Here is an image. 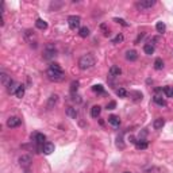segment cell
Returning <instances> with one entry per match:
<instances>
[{
    "mask_svg": "<svg viewBox=\"0 0 173 173\" xmlns=\"http://www.w3.org/2000/svg\"><path fill=\"white\" fill-rule=\"evenodd\" d=\"M95 65V58L91 54H84L82 57H80L79 60V68L82 71H87V69H91Z\"/></svg>",
    "mask_w": 173,
    "mask_h": 173,
    "instance_id": "cell-1",
    "label": "cell"
},
{
    "mask_svg": "<svg viewBox=\"0 0 173 173\" xmlns=\"http://www.w3.org/2000/svg\"><path fill=\"white\" fill-rule=\"evenodd\" d=\"M47 74V79L52 80V81H62V80L65 79V73L64 71H57V69H52V68H49L46 72Z\"/></svg>",
    "mask_w": 173,
    "mask_h": 173,
    "instance_id": "cell-2",
    "label": "cell"
},
{
    "mask_svg": "<svg viewBox=\"0 0 173 173\" xmlns=\"http://www.w3.org/2000/svg\"><path fill=\"white\" fill-rule=\"evenodd\" d=\"M80 23H81V18H80V16H77V15H72V16H69V18H68V24H69V27H71L72 30L79 29Z\"/></svg>",
    "mask_w": 173,
    "mask_h": 173,
    "instance_id": "cell-3",
    "label": "cell"
},
{
    "mask_svg": "<svg viewBox=\"0 0 173 173\" xmlns=\"http://www.w3.org/2000/svg\"><path fill=\"white\" fill-rule=\"evenodd\" d=\"M57 54V50H56V47H54V45H52V43H49L46 47H45V54H43V57L46 60H50V58H53L54 56Z\"/></svg>",
    "mask_w": 173,
    "mask_h": 173,
    "instance_id": "cell-4",
    "label": "cell"
},
{
    "mask_svg": "<svg viewBox=\"0 0 173 173\" xmlns=\"http://www.w3.org/2000/svg\"><path fill=\"white\" fill-rule=\"evenodd\" d=\"M19 165H21L22 168H24V169H27V168H30L31 166V162H32V160H31V157L30 155H27V154H23V155H21L19 157Z\"/></svg>",
    "mask_w": 173,
    "mask_h": 173,
    "instance_id": "cell-5",
    "label": "cell"
},
{
    "mask_svg": "<svg viewBox=\"0 0 173 173\" xmlns=\"http://www.w3.org/2000/svg\"><path fill=\"white\" fill-rule=\"evenodd\" d=\"M32 139H34V142H35L38 146H43L45 144H46V137H45V134H42V133H35L34 134V137H32Z\"/></svg>",
    "mask_w": 173,
    "mask_h": 173,
    "instance_id": "cell-6",
    "label": "cell"
},
{
    "mask_svg": "<svg viewBox=\"0 0 173 173\" xmlns=\"http://www.w3.org/2000/svg\"><path fill=\"white\" fill-rule=\"evenodd\" d=\"M7 126H8L10 129H15V127L21 126V119H19L18 116H10L8 119H7Z\"/></svg>",
    "mask_w": 173,
    "mask_h": 173,
    "instance_id": "cell-7",
    "label": "cell"
},
{
    "mask_svg": "<svg viewBox=\"0 0 173 173\" xmlns=\"http://www.w3.org/2000/svg\"><path fill=\"white\" fill-rule=\"evenodd\" d=\"M153 6H155V1H154V0H147V1H139V3H137L138 8H142V10L152 8Z\"/></svg>",
    "mask_w": 173,
    "mask_h": 173,
    "instance_id": "cell-8",
    "label": "cell"
},
{
    "mask_svg": "<svg viewBox=\"0 0 173 173\" xmlns=\"http://www.w3.org/2000/svg\"><path fill=\"white\" fill-rule=\"evenodd\" d=\"M57 103H58V95H52V96L49 97V100H47V108L52 110L54 108V106H57Z\"/></svg>",
    "mask_w": 173,
    "mask_h": 173,
    "instance_id": "cell-9",
    "label": "cell"
},
{
    "mask_svg": "<svg viewBox=\"0 0 173 173\" xmlns=\"http://www.w3.org/2000/svg\"><path fill=\"white\" fill-rule=\"evenodd\" d=\"M42 152H43L46 155L52 154V153L54 152V144H52V142H46V144L42 146Z\"/></svg>",
    "mask_w": 173,
    "mask_h": 173,
    "instance_id": "cell-10",
    "label": "cell"
},
{
    "mask_svg": "<svg viewBox=\"0 0 173 173\" xmlns=\"http://www.w3.org/2000/svg\"><path fill=\"white\" fill-rule=\"evenodd\" d=\"M122 74V69H120V66H118V65H114V66L110 68V76L112 77H118Z\"/></svg>",
    "mask_w": 173,
    "mask_h": 173,
    "instance_id": "cell-11",
    "label": "cell"
},
{
    "mask_svg": "<svg viewBox=\"0 0 173 173\" xmlns=\"http://www.w3.org/2000/svg\"><path fill=\"white\" fill-rule=\"evenodd\" d=\"M19 85L16 84V82L14 81V80H11V81L8 82V85H7V91H8V93L11 95H15V92H16V89H18Z\"/></svg>",
    "mask_w": 173,
    "mask_h": 173,
    "instance_id": "cell-12",
    "label": "cell"
},
{
    "mask_svg": "<svg viewBox=\"0 0 173 173\" xmlns=\"http://www.w3.org/2000/svg\"><path fill=\"white\" fill-rule=\"evenodd\" d=\"M164 126H165V119H162V118H157V119L153 122L154 130H161Z\"/></svg>",
    "mask_w": 173,
    "mask_h": 173,
    "instance_id": "cell-13",
    "label": "cell"
},
{
    "mask_svg": "<svg viewBox=\"0 0 173 173\" xmlns=\"http://www.w3.org/2000/svg\"><path fill=\"white\" fill-rule=\"evenodd\" d=\"M108 123L111 124V126H114V127H119L120 126L119 116H116V115H111V116H108Z\"/></svg>",
    "mask_w": 173,
    "mask_h": 173,
    "instance_id": "cell-14",
    "label": "cell"
},
{
    "mask_svg": "<svg viewBox=\"0 0 173 173\" xmlns=\"http://www.w3.org/2000/svg\"><path fill=\"white\" fill-rule=\"evenodd\" d=\"M138 58V54L135 50H127L126 52V60L127 61H135Z\"/></svg>",
    "mask_w": 173,
    "mask_h": 173,
    "instance_id": "cell-15",
    "label": "cell"
},
{
    "mask_svg": "<svg viewBox=\"0 0 173 173\" xmlns=\"http://www.w3.org/2000/svg\"><path fill=\"white\" fill-rule=\"evenodd\" d=\"M153 100H154V103L155 104H158L160 107H166V100H165L162 96H157V95H155V96L153 97Z\"/></svg>",
    "mask_w": 173,
    "mask_h": 173,
    "instance_id": "cell-16",
    "label": "cell"
},
{
    "mask_svg": "<svg viewBox=\"0 0 173 173\" xmlns=\"http://www.w3.org/2000/svg\"><path fill=\"white\" fill-rule=\"evenodd\" d=\"M35 27L38 30H46L47 29V23L43 21V19L39 18V19H37V22H35Z\"/></svg>",
    "mask_w": 173,
    "mask_h": 173,
    "instance_id": "cell-17",
    "label": "cell"
},
{
    "mask_svg": "<svg viewBox=\"0 0 173 173\" xmlns=\"http://www.w3.org/2000/svg\"><path fill=\"white\" fill-rule=\"evenodd\" d=\"M66 115H68V116H71L72 119H76L79 114H77L76 108H73V107H68V108H66Z\"/></svg>",
    "mask_w": 173,
    "mask_h": 173,
    "instance_id": "cell-18",
    "label": "cell"
},
{
    "mask_svg": "<svg viewBox=\"0 0 173 173\" xmlns=\"http://www.w3.org/2000/svg\"><path fill=\"white\" fill-rule=\"evenodd\" d=\"M100 112H102V107H100V106H93L91 108V116L92 118H97L100 115Z\"/></svg>",
    "mask_w": 173,
    "mask_h": 173,
    "instance_id": "cell-19",
    "label": "cell"
},
{
    "mask_svg": "<svg viewBox=\"0 0 173 173\" xmlns=\"http://www.w3.org/2000/svg\"><path fill=\"white\" fill-rule=\"evenodd\" d=\"M144 52L147 54V56H152L153 53H154V45L152 43H146L144 46Z\"/></svg>",
    "mask_w": 173,
    "mask_h": 173,
    "instance_id": "cell-20",
    "label": "cell"
},
{
    "mask_svg": "<svg viewBox=\"0 0 173 173\" xmlns=\"http://www.w3.org/2000/svg\"><path fill=\"white\" fill-rule=\"evenodd\" d=\"M79 35L81 37V38H87V37L89 35V29H88V27H80Z\"/></svg>",
    "mask_w": 173,
    "mask_h": 173,
    "instance_id": "cell-21",
    "label": "cell"
},
{
    "mask_svg": "<svg viewBox=\"0 0 173 173\" xmlns=\"http://www.w3.org/2000/svg\"><path fill=\"white\" fill-rule=\"evenodd\" d=\"M15 96L19 97V99H22V97L24 96V85H19L18 89H16V92H15Z\"/></svg>",
    "mask_w": 173,
    "mask_h": 173,
    "instance_id": "cell-22",
    "label": "cell"
},
{
    "mask_svg": "<svg viewBox=\"0 0 173 173\" xmlns=\"http://www.w3.org/2000/svg\"><path fill=\"white\" fill-rule=\"evenodd\" d=\"M162 68H164V61L161 58H155L154 61V69L155 71H161Z\"/></svg>",
    "mask_w": 173,
    "mask_h": 173,
    "instance_id": "cell-23",
    "label": "cell"
},
{
    "mask_svg": "<svg viewBox=\"0 0 173 173\" xmlns=\"http://www.w3.org/2000/svg\"><path fill=\"white\" fill-rule=\"evenodd\" d=\"M155 30H157L160 34H164L165 30H166V26H165V23H162V22H158V23L155 24Z\"/></svg>",
    "mask_w": 173,
    "mask_h": 173,
    "instance_id": "cell-24",
    "label": "cell"
},
{
    "mask_svg": "<svg viewBox=\"0 0 173 173\" xmlns=\"http://www.w3.org/2000/svg\"><path fill=\"white\" fill-rule=\"evenodd\" d=\"M0 77H1V84H3L4 87H7V85H8V82L11 81V79H10L6 73H1V76H0Z\"/></svg>",
    "mask_w": 173,
    "mask_h": 173,
    "instance_id": "cell-25",
    "label": "cell"
},
{
    "mask_svg": "<svg viewBox=\"0 0 173 173\" xmlns=\"http://www.w3.org/2000/svg\"><path fill=\"white\" fill-rule=\"evenodd\" d=\"M164 89V93L168 97H173V87H165Z\"/></svg>",
    "mask_w": 173,
    "mask_h": 173,
    "instance_id": "cell-26",
    "label": "cell"
},
{
    "mask_svg": "<svg viewBox=\"0 0 173 173\" xmlns=\"http://www.w3.org/2000/svg\"><path fill=\"white\" fill-rule=\"evenodd\" d=\"M135 146H137V149H141V150H144V149H146L147 147V142L146 141H139V142H137L135 144Z\"/></svg>",
    "mask_w": 173,
    "mask_h": 173,
    "instance_id": "cell-27",
    "label": "cell"
},
{
    "mask_svg": "<svg viewBox=\"0 0 173 173\" xmlns=\"http://www.w3.org/2000/svg\"><path fill=\"white\" fill-rule=\"evenodd\" d=\"M92 91L96 92V93H104V88H103V85H93L92 87Z\"/></svg>",
    "mask_w": 173,
    "mask_h": 173,
    "instance_id": "cell-28",
    "label": "cell"
},
{
    "mask_svg": "<svg viewBox=\"0 0 173 173\" xmlns=\"http://www.w3.org/2000/svg\"><path fill=\"white\" fill-rule=\"evenodd\" d=\"M123 39H124L123 34H118V35H116V37H115V38H114V39H112V43L118 45V43H120V42H123Z\"/></svg>",
    "mask_w": 173,
    "mask_h": 173,
    "instance_id": "cell-29",
    "label": "cell"
},
{
    "mask_svg": "<svg viewBox=\"0 0 173 173\" xmlns=\"http://www.w3.org/2000/svg\"><path fill=\"white\" fill-rule=\"evenodd\" d=\"M116 95L119 97H126L127 92H126V89H124V88H118L116 89Z\"/></svg>",
    "mask_w": 173,
    "mask_h": 173,
    "instance_id": "cell-30",
    "label": "cell"
},
{
    "mask_svg": "<svg viewBox=\"0 0 173 173\" xmlns=\"http://www.w3.org/2000/svg\"><path fill=\"white\" fill-rule=\"evenodd\" d=\"M79 89V81H73L72 82V85H71V91H72V93H74V92Z\"/></svg>",
    "mask_w": 173,
    "mask_h": 173,
    "instance_id": "cell-31",
    "label": "cell"
},
{
    "mask_svg": "<svg viewBox=\"0 0 173 173\" xmlns=\"http://www.w3.org/2000/svg\"><path fill=\"white\" fill-rule=\"evenodd\" d=\"M131 96H135L134 99H133V100H135V102H137V100H142V93H139V92H131Z\"/></svg>",
    "mask_w": 173,
    "mask_h": 173,
    "instance_id": "cell-32",
    "label": "cell"
},
{
    "mask_svg": "<svg viewBox=\"0 0 173 173\" xmlns=\"http://www.w3.org/2000/svg\"><path fill=\"white\" fill-rule=\"evenodd\" d=\"M114 21L116 22V23H120V24H122V26H124V27H127V26H129V24L126 23V21H123V19H120V18H115Z\"/></svg>",
    "mask_w": 173,
    "mask_h": 173,
    "instance_id": "cell-33",
    "label": "cell"
},
{
    "mask_svg": "<svg viewBox=\"0 0 173 173\" xmlns=\"http://www.w3.org/2000/svg\"><path fill=\"white\" fill-rule=\"evenodd\" d=\"M49 68H52V69H57V71H62L61 69V66H60L58 64H56V62H53V64H50V66Z\"/></svg>",
    "mask_w": 173,
    "mask_h": 173,
    "instance_id": "cell-34",
    "label": "cell"
},
{
    "mask_svg": "<svg viewBox=\"0 0 173 173\" xmlns=\"http://www.w3.org/2000/svg\"><path fill=\"white\" fill-rule=\"evenodd\" d=\"M115 107H116V103L115 102H110L108 104H107V110H114Z\"/></svg>",
    "mask_w": 173,
    "mask_h": 173,
    "instance_id": "cell-35",
    "label": "cell"
},
{
    "mask_svg": "<svg viewBox=\"0 0 173 173\" xmlns=\"http://www.w3.org/2000/svg\"><path fill=\"white\" fill-rule=\"evenodd\" d=\"M24 173H31V172H29V170H26V172H24Z\"/></svg>",
    "mask_w": 173,
    "mask_h": 173,
    "instance_id": "cell-36",
    "label": "cell"
},
{
    "mask_svg": "<svg viewBox=\"0 0 173 173\" xmlns=\"http://www.w3.org/2000/svg\"><path fill=\"white\" fill-rule=\"evenodd\" d=\"M123 173H130V172H123Z\"/></svg>",
    "mask_w": 173,
    "mask_h": 173,
    "instance_id": "cell-37",
    "label": "cell"
}]
</instances>
